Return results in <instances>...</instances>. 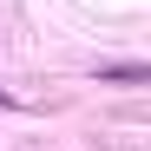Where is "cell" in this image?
Segmentation results:
<instances>
[{
    "label": "cell",
    "mask_w": 151,
    "mask_h": 151,
    "mask_svg": "<svg viewBox=\"0 0 151 151\" xmlns=\"http://www.w3.org/2000/svg\"><path fill=\"white\" fill-rule=\"evenodd\" d=\"M0 99H7V92H0Z\"/></svg>",
    "instance_id": "1"
}]
</instances>
